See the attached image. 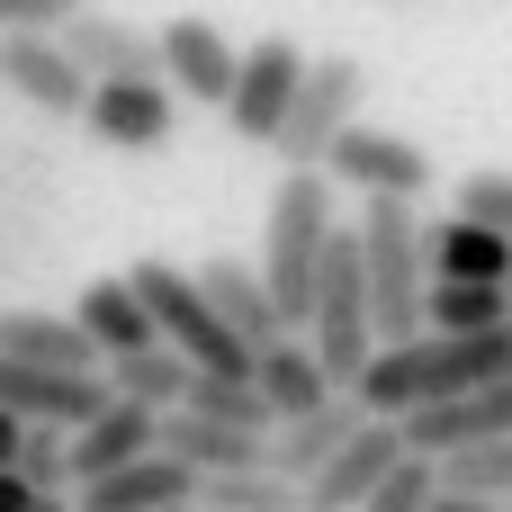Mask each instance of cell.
<instances>
[{
	"mask_svg": "<svg viewBox=\"0 0 512 512\" xmlns=\"http://www.w3.org/2000/svg\"><path fill=\"white\" fill-rule=\"evenodd\" d=\"M441 504V468H432V450H396L387 468H378V486H369V504L360 512H432Z\"/></svg>",
	"mask_w": 512,
	"mask_h": 512,
	"instance_id": "d4e9b609",
	"label": "cell"
},
{
	"mask_svg": "<svg viewBox=\"0 0 512 512\" xmlns=\"http://www.w3.org/2000/svg\"><path fill=\"white\" fill-rule=\"evenodd\" d=\"M180 405L189 414H216V423H243V432H270V405H261L252 369H189Z\"/></svg>",
	"mask_w": 512,
	"mask_h": 512,
	"instance_id": "603a6c76",
	"label": "cell"
},
{
	"mask_svg": "<svg viewBox=\"0 0 512 512\" xmlns=\"http://www.w3.org/2000/svg\"><path fill=\"white\" fill-rule=\"evenodd\" d=\"M360 423H369V405H360L351 387H333L324 405H306V414H279V423H270V441H261V459H270L279 477H297V486H306V477H315V468H324V459H333V450H342Z\"/></svg>",
	"mask_w": 512,
	"mask_h": 512,
	"instance_id": "7c38bea8",
	"label": "cell"
},
{
	"mask_svg": "<svg viewBox=\"0 0 512 512\" xmlns=\"http://www.w3.org/2000/svg\"><path fill=\"white\" fill-rule=\"evenodd\" d=\"M99 396H108L99 369H54V360H9V351H0V405H9L18 423H54V432H72Z\"/></svg>",
	"mask_w": 512,
	"mask_h": 512,
	"instance_id": "30bf717a",
	"label": "cell"
},
{
	"mask_svg": "<svg viewBox=\"0 0 512 512\" xmlns=\"http://www.w3.org/2000/svg\"><path fill=\"white\" fill-rule=\"evenodd\" d=\"M63 45H72V63L90 72V81H162V54H153V27H135V18H117V9H72L63 27H54Z\"/></svg>",
	"mask_w": 512,
	"mask_h": 512,
	"instance_id": "8fae6325",
	"label": "cell"
},
{
	"mask_svg": "<svg viewBox=\"0 0 512 512\" xmlns=\"http://www.w3.org/2000/svg\"><path fill=\"white\" fill-rule=\"evenodd\" d=\"M72 324H81V333L99 342V360H117V351H144V342H162L126 270H117V279H90V288L72 297Z\"/></svg>",
	"mask_w": 512,
	"mask_h": 512,
	"instance_id": "2e32d148",
	"label": "cell"
},
{
	"mask_svg": "<svg viewBox=\"0 0 512 512\" xmlns=\"http://www.w3.org/2000/svg\"><path fill=\"white\" fill-rule=\"evenodd\" d=\"M0 351L9 360H54V369H99V342L72 315H45V306H9L0 315Z\"/></svg>",
	"mask_w": 512,
	"mask_h": 512,
	"instance_id": "d6986e66",
	"label": "cell"
},
{
	"mask_svg": "<svg viewBox=\"0 0 512 512\" xmlns=\"http://www.w3.org/2000/svg\"><path fill=\"white\" fill-rule=\"evenodd\" d=\"M504 297H512V261H504Z\"/></svg>",
	"mask_w": 512,
	"mask_h": 512,
	"instance_id": "f546056e",
	"label": "cell"
},
{
	"mask_svg": "<svg viewBox=\"0 0 512 512\" xmlns=\"http://www.w3.org/2000/svg\"><path fill=\"white\" fill-rule=\"evenodd\" d=\"M81 126L99 135V144H117V153H153V144H171V126H180V99H171V81H90V99H81Z\"/></svg>",
	"mask_w": 512,
	"mask_h": 512,
	"instance_id": "9c48e42d",
	"label": "cell"
},
{
	"mask_svg": "<svg viewBox=\"0 0 512 512\" xmlns=\"http://www.w3.org/2000/svg\"><path fill=\"white\" fill-rule=\"evenodd\" d=\"M495 315H512L504 279H432L423 288V324L432 333H468V324H495Z\"/></svg>",
	"mask_w": 512,
	"mask_h": 512,
	"instance_id": "cb8c5ba5",
	"label": "cell"
},
{
	"mask_svg": "<svg viewBox=\"0 0 512 512\" xmlns=\"http://www.w3.org/2000/svg\"><path fill=\"white\" fill-rule=\"evenodd\" d=\"M450 216H477V225L512 234V171H468V180H459V207H450Z\"/></svg>",
	"mask_w": 512,
	"mask_h": 512,
	"instance_id": "4316f807",
	"label": "cell"
},
{
	"mask_svg": "<svg viewBox=\"0 0 512 512\" xmlns=\"http://www.w3.org/2000/svg\"><path fill=\"white\" fill-rule=\"evenodd\" d=\"M198 288H207V306H216L252 351L288 333V324H279V306H270V288H261V270H243V261H207V270H198Z\"/></svg>",
	"mask_w": 512,
	"mask_h": 512,
	"instance_id": "ffe728a7",
	"label": "cell"
},
{
	"mask_svg": "<svg viewBox=\"0 0 512 512\" xmlns=\"http://www.w3.org/2000/svg\"><path fill=\"white\" fill-rule=\"evenodd\" d=\"M306 351L324 360V378L333 387H351L360 378V360L378 351V315H369V279H360V243H351V225H333L324 234V261H315V288H306Z\"/></svg>",
	"mask_w": 512,
	"mask_h": 512,
	"instance_id": "3957f363",
	"label": "cell"
},
{
	"mask_svg": "<svg viewBox=\"0 0 512 512\" xmlns=\"http://www.w3.org/2000/svg\"><path fill=\"white\" fill-rule=\"evenodd\" d=\"M0 81L36 117H81V99H90V72L72 63V45L54 27H0Z\"/></svg>",
	"mask_w": 512,
	"mask_h": 512,
	"instance_id": "ba28073f",
	"label": "cell"
},
{
	"mask_svg": "<svg viewBox=\"0 0 512 512\" xmlns=\"http://www.w3.org/2000/svg\"><path fill=\"white\" fill-rule=\"evenodd\" d=\"M198 504H207V512H306V486L279 477L270 459H252V468H216V477H198Z\"/></svg>",
	"mask_w": 512,
	"mask_h": 512,
	"instance_id": "44dd1931",
	"label": "cell"
},
{
	"mask_svg": "<svg viewBox=\"0 0 512 512\" xmlns=\"http://www.w3.org/2000/svg\"><path fill=\"white\" fill-rule=\"evenodd\" d=\"M18 468H27V486L54 504V495H72V468H63V432L54 423H27V441H18Z\"/></svg>",
	"mask_w": 512,
	"mask_h": 512,
	"instance_id": "484cf974",
	"label": "cell"
},
{
	"mask_svg": "<svg viewBox=\"0 0 512 512\" xmlns=\"http://www.w3.org/2000/svg\"><path fill=\"white\" fill-rule=\"evenodd\" d=\"M252 387H261L270 423H279V414H306V405H324V396H333L324 360H315L297 333H279V342H261V351H252Z\"/></svg>",
	"mask_w": 512,
	"mask_h": 512,
	"instance_id": "ac0fdd59",
	"label": "cell"
},
{
	"mask_svg": "<svg viewBox=\"0 0 512 512\" xmlns=\"http://www.w3.org/2000/svg\"><path fill=\"white\" fill-rule=\"evenodd\" d=\"M333 225H342L333 171H324V162H279L270 225H261V288H270V306H279L288 333L306 324V288H315V261H324V234H333Z\"/></svg>",
	"mask_w": 512,
	"mask_h": 512,
	"instance_id": "6da1fadb",
	"label": "cell"
},
{
	"mask_svg": "<svg viewBox=\"0 0 512 512\" xmlns=\"http://www.w3.org/2000/svg\"><path fill=\"white\" fill-rule=\"evenodd\" d=\"M0 512H45V495L27 486V468H18V459L0 468Z\"/></svg>",
	"mask_w": 512,
	"mask_h": 512,
	"instance_id": "f1b7e54d",
	"label": "cell"
},
{
	"mask_svg": "<svg viewBox=\"0 0 512 512\" xmlns=\"http://www.w3.org/2000/svg\"><path fill=\"white\" fill-rule=\"evenodd\" d=\"M72 495L90 512H180V504H198V468L153 441V450H135L126 468H108V477H90V486H72Z\"/></svg>",
	"mask_w": 512,
	"mask_h": 512,
	"instance_id": "4fadbf2b",
	"label": "cell"
},
{
	"mask_svg": "<svg viewBox=\"0 0 512 512\" xmlns=\"http://www.w3.org/2000/svg\"><path fill=\"white\" fill-rule=\"evenodd\" d=\"M405 450V432H396V414H369L315 477H306V512H360L369 504V486H378V468Z\"/></svg>",
	"mask_w": 512,
	"mask_h": 512,
	"instance_id": "5bb4252c",
	"label": "cell"
},
{
	"mask_svg": "<svg viewBox=\"0 0 512 512\" xmlns=\"http://www.w3.org/2000/svg\"><path fill=\"white\" fill-rule=\"evenodd\" d=\"M135 279V297H144V315H153V333L189 360V369H252V342L207 306V288H198V270H171V261H135L126 270Z\"/></svg>",
	"mask_w": 512,
	"mask_h": 512,
	"instance_id": "277c9868",
	"label": "cell"
},
{
	"mask_svg": "<svg viewBox=\"0 0 512 512\" xmlns=\"http://www.w3.org/2000/svg\"><path fill=\"white\" fill-rule=\"evenodd\" d=\"M432 468H441V504H512V432L450 441L432 450Z\"/></svg>",
	"mask_w": 512,
	"mask_h": 512,
	"instance_id": "e0dca14e",
	"label": "cell"
},
{
	"mask_svg": "<svg viewBox=\"0 0 512 512\" xmlns=\"http://www.w3.org/2000/svg\"><path fill=\"white\" fill-rule=\"evenodd\" d=\"M99 378H108V396H135V405H180V387H189V360L171 351V342H144V351H117V360H99Z\"/></svg>",
	"mask_w": 512,
	"mask_h": 512,
	"instance_id": "7402d4cb",
	"label": "cell"
},
{
	"mask_svg": "<svg viewBox=\"0 0 512 512\" xmlns=\"http://www.w3.org/2000/svg\"><path fill=\"white\" fill-rule=\"evenodd\" d=\"M81 0H0V27H63Z\"/></svg>",
	"mask_w": 512,
	"mask_h": 512,
	"instance_id": "83f0119b",
	"label": "cell"
},
{
	"mask_svg": "<svg viewBox=\"0 0 512 512\" xmlns=\"http://www.w3.org/2000/svg\"><path fill=\"white\" fill-rule=\"evenodd\" d=\"M351 243H360V279H369L378 342L423 333V288H432V261H423V198H387V189H369Z\"/></svg>",
	"mask_w": 512,
	"mask_h": 512,
	"instance_id": "7a4b0ae2",
	"label": "cell"
},
{
	"mask_svg": "<svg viewBox=\"0 0 512 512\" xmlns=\"http://www.w3.org/2000/svg\"><path fill=\"white\" fill-rule=\"evenodd\" d=\"M360 99H369V63H360V54H315V63L297 72L279 126H270V153H279V162H315V153L360 117Z\"/></svg>",
	"mask_w": 512,
	"mask_h": 512,
	"instance_id": "5b68a950",
	"label": "cell"
},
{
	"mask_svg": "<svg viewBox=\"0 0 512 512\" xmlns=\"http://www.w3.org/2000/svg\"><path fill=\"white\" fill-rule=\"evenodd\" d=\"M153 54H162L171 99L216 108V99H225V81H234V45H225V27H216V18H171V27H153Z\"/></svg>",
	"mask_w": 512,
	"mask_h": 512,
	"instance_id": "9a60e30c",
	"label": "cell"
},
{
	"mask_svg": "<svg viewBox=\"0 0 512 512\" xmlns=\"http://www.w3.org/2000/svg\"><path fill=\"white\" fill-rule=\"evenodd\" d=\"M297 72H306V45L297 36H252L243 54H234V81H225V117H234V135L243 144H270V126H279V108H288V90H297Z\"/></svg>",
	"mask_w": 512,
	"mask_h": 512,
	"instance_id": "52a82bcc",
	"label": "cell"
},
{
	"mask_svg": "<svg viewBox=\"0 0 512 512\" xmlns=\"http://www.w3.org/2000/svg\"><path fill=\"white\" fill-rule=\"evenodd\" d=\"M315 162H324L333 180H351L360 198H369V189H387V198H432V180H441V171H432V153H423L414 135L369 126V117H351V126H342Z\"/></svg>",
	"mask_w": 512,
	"mask_h": 512,
	"instance_id": "8992f818",
	"label": "cell"
}]
</instances>
